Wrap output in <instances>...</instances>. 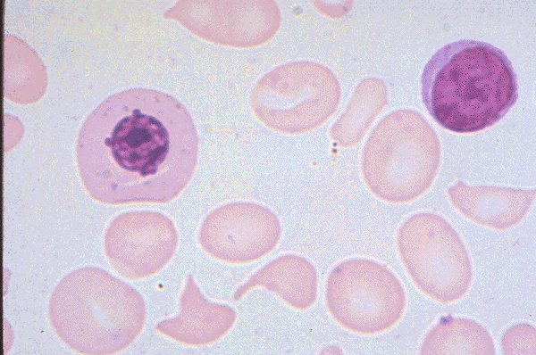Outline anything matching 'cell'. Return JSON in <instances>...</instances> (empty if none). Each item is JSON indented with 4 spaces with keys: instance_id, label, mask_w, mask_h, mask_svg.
Listing matches in <instances>:
<instances>
[{
    "instance_id": "obj_1",
    "label": "cell",
    "mask_w": 536,
    "mask_h": 355,
    "mask_svg": "<svg viewBox=\"0 0 536 355\" xmlns=\"http://www.w3.org/2000/svg\"><path fill=\"white\" fill-rule=\"evenodd\" d=\"M198 136L187 108L164 92L135 87L101 102L82 123L76 161L88 195L109 205L167 203L187 186Z\"/></svg>"
},
{
    "instance_id": "obj_2",
    "label": "cell",
    "mask_w": 536,
    "mask_h": 355,
    "mask_svg": "<svg viewBox=\"0 0 536 355\" xmlns=\"http://www.w3.org/2000/svg\"><path fill=\"white\" fill-rule=\"evenodd\" d=\"M423 102L434 120L456 133L499 121L518 98L517 77L507 54L482 41L462 39L439 49L421 78Z\"/></svg>"
},
{
    "instance_id": "obj_3",
    "label": "cell",
    "mask_w": 536,
    "mask_h": 355,
    "mask_svg": "<svg viewBox=\"0 0 536 355\" xmlns=\"http://www.w3.org/2000/svg\"><path fill=\"white\" fill-rule=\"evenodd\" d=\"M146 312L137 290L96 267L67 274L49 302L57 335L86 354H112L126 348L141 332Z\"/></svg>"
},
{
    "instance_id": "obj_4",
    "label": "cell",
    "mask_w": 536,
    "mask_h": 355,
    "mask_svg": "<svg viewBox=\"0 0 536 355\" xmlns=\"http://www.w3.org/2000/svg\"><path fill=\"white\" fill-rule=\"evenodd\" d=\"M397 247L408 276L429 298L447 304L468 292L473 277L470 255L443 217L429 211L409 217L398 230Z\"/></svg>"
},
{
    "instance_id": "obj_5",
    "label": "cell",
    "mask_w": 536,
    "mask_h": 355,
    "mask_svg": "<svg viewBox=\"0 0 536 355\" xmlns=\"http://www.w3.org/2000/svg\"><path fill=\"white\" fill-rule=\"evenodd\" d=\"M340 95L333 73L312 62L281 65L260 78L252 90L255 115L285 134L316 128L334 112Z\"/></svg>"
},
{
    "instance_id": "obj_6",
    "label": "cell",
    "mask_w": 536,
    "mask_h": 355,
    "mask_svg": "<svg viewBox=\"0 0 536 355\" xmlns=\"http://www.w3.org/2000/svg\"><path fill=\"white\" fill-rule=\"evenodd\" d=\"M328 309L343 327L361 334H376L403 317L406 298L398 277L385 265L368 259L339 263L329 275Z\"/></svg>"
},
{
    "instance_id": "obj_7",
    "label": "cell",
    "mask_w": 536,
    "mask_h": 355,
    "mask_svg": "<svg viewBox=\"0 0 536 355\" xmlns=\"http://www.w3.org/2000/svg\"><path fill=\"white\" fill-rule=\"evenodd\" d=\"M440 160V144L434 134L382 135L376 129L364 149L363 176L379 199L408 202L431 186Z\"/></svg>"
},
{
    "instance_id": "obj_8",
    "label": "cell",
    "mask_w": 536,
    "mask_h": 355,
    "mask_svg": "<svg viewBox=\"0 0 536 355\" xmlns=\"http://www.w3.org/2000/svg\"><path fill=\"white\" fill-rule=\"evenodd\" d=\"M178 235L172 221L151 211L116 216L105 235V253L113 269L128 279L161 270L172 257Z\"/></svg>"
},
{
    "instance_id": "obj_9",
    "label": "cell",
    "mask_w": 536,
    "mask_h": 355,
    "mask_svg": "<svg viewBox=\"0 0 536 355\" xmlns=\"http://www.w3.org/2000/svg\"><path fill=\"white\" fill-rule=\"evenodd\" d=\"M211 14V26L201 36L233 46H253L269 40L280 25V12L273 1L202 2Z\"/></svg>"
},
{
    "instance_id": "obj_10",
    "label": "cell",
    "mask_w": 536,
    "mask_h": 355,
    "mask_svg": "<svg viewBox=\"0 0 536 355\" xmlns=\"http://www.w3.org/2000/svg\"><path fill=\"white\" fill-rule=\"evenodd\" d=\"M264 208L256 203L244 202L242 220H240L241 202L229 203L214 210L212 213L224 222L225 226L220 224L221 226L218 228V227L203 222V226L217 228L218 231L217 234L213 233L212 235H199V238L214 235L219 238V244L217 240L205 246L204 250L212 254L218 247L225 244V247L215 258L228 262H248L263 257L276 245L280 235L262 234L261 232L281 234V230L244 232V229L260 221L272 212L267 209L255 220V219Z\"/></svg>"
},
{
    "instance_id": "obj_11",
    "label": "cell",
    "mask_w": 536,
    "mask_h": 355,
    "mask_svg": "<svg viewBox=\"0 0 536 355\" xmlns=\"http://www.w3.org/2000/svg\"><path fill=\"white\" fill-rule=\"evenodd\" d=\"M452 205L478 225L507 230L526 216L535 196L534 190L498 186H469L462 182L448 189Z\"/></svg>"
},
{
    "instance_id": "obj_12",
    "label": "cell",
    "mask_w": 536,
    "mask_h": 355,
    "mask_svg": "<svg viewBox=\"0 0 536 355\" xmlns=\"http://www.w3.org/2000/svg\"><path fill=\"white\" fill-rule=\"evenodd\" d=\"M421 354L493 355L495 345L490 332L475 320L446 318L425 335Z\"/></svg>"
},
{
    "instance_id": "obj_13",
    "label": "cell",
    "mask_w": 536,
    "mask_h": 355,
    "mask_svg": "<svg viewBox=\"0 0 536 355\" xmlns=\"http://www.w3.org/2000/svg\"><path fill=\"white\" fill-rule=\"evenodd\" d=\"M504 354H535V327L521 323L510 327L503 335Z\"/></svg>"
}]
</instances>
